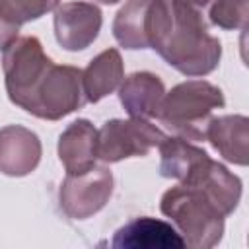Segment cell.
Here are the masks:
<instances>
[{"label": "cell", "instance_id": "1", "mask_svg": "<svg viewBox=\"0 0 249 249\" xmlns=\"http://www.w3.org/2000/svg\"><path fill=\"white\" fill-rule=\"evenodd\" d=\"M8 97L14 105L45 121H60L84 107L82 70L54 64L33 35L16 37L2 51Z\"/></svg>", "mask_w": 249, "mask_h": 249}, {"label": "cell", "instance_id": "2", "mask_svg": "<svg viewBox=\"0 0 249 249\" xmlns=\"http://www.w3.org/2000/svg\"><path fill=\"white\" fill-rule=\"evenodd\" d=\"M150 49L191 78L210 74L222 58L220 39L208 33L183 0H158Z\"/></svg>", "mask_w": 249, "mask_h": 249}, {"label": "cell", "instance_id": "3", "mask_svg": "<svg viewBox=\"0 0 249 249\" xmlns=\"http://www.w3.org/2000/svg\"><path fill=\"white\" fill-rule=\"evenodd\" d=\"M160 210L179 228L185 245L210 249L224 237L226 214L198 185L179 183L171 187L161 195Z\"/></svg>", "mask_w": 249, "mask_h": 249}, {"label": "cell", "instance_id": "4", "mask_svg": "<svg viewBox=\"0 0 249 249\" xmlns=\"http://www.w3.org/2000/svg\"><path fill=\"white\" fill-rule=\"evenodd\" d=\"M224 105L226 99L218 86L206 80H187L165 91L156 119L175 136L198 142L204 140L212 111Z\"/></svg>", "mask_w": 249, "mask_h": 249}, {"label": "cell", "instance_id": "5", "mask_svg": "<svg viewBox=\"0 0 249 249\" xmlns=\"http://www.w3.org/2000/svg\"><path fill=\"white\" fill-rule=\"evenodd\" d=\"M163 138L165 132L148 119H111L97 130V160L117 163L126 158H142Z\"/></svg>", "mask_w": 249, "mask_h": 249}, {"label": "cell", "instance_id": "6", "mask_svg": "<svg viewBox=\"0 0 249 249\" xmlns=\"http://www.w3.org/2000/svg\"><path fill=\"white\" fill-rule=\"evenodd\" d=\"M113 195V173L93 165L84 173H66L58 189L60 210L70 220H88L97 214Z\"/></svg>", "mask_w": 249, "mask_h": 249}, {"label": "cell", "instance_id": "7", "mask_svg": "<svg viewBox=\"0 0 249 249\" xmlns=\"http://www.w3.org/2000/svg\"><path fill=\"white\" fill-rule=\"evenodd\" d=\"M103 14L89 2H66L54 10V37L66 51H84L99 35Z\"/></svg>", "mask_w": 249, "mask_h": 249}, {"label": "cell", "instance_id": "8", "mask_svg": "<svg viewBox=\"0 0 249 249\" xmlns=\"http://www.w3.org/2000/svg\"><path fill=\"white\" fill-rule=\"evenodd\" d=\"M41 154V140L33 130L21 124L0 128V173L8 177H25L35 171Z\"/></svg>", "mask_w": 249, "mask_h": 249}, {"label": "cell", "instance_id": "9", "mask_svg": "<svg viewBox=\"0 0 249 249\" xmlns=\"http://www.w3.org/2000/svg\"><path fill=\"white\" fill-rule=\"evenodd\" d=\"M113 249H179L185 247L181 233L167 222L140 216L121 226L113 239Z\"/></svg>", "mask_w": 249, "mask_h": 249}, {"label": "cell", "instance_id": "10", "mask_svg": "<svg viewBox=\"0 0 249 249\" xmlns=\"http://www.w3.org/2000/svg\"><path fill=\"white\" fill-rule=\"evenodd\" d=\"M156 21V0H126L113 19V37L123 49H150Z\"/></svg>", "mask_w": 249, "mask_h": 249}, {"label": "cell", "instance_id": "11", "mask_svg": "<svg viewBox=\"0 0 249 249\" xmlns=\"http://www.w3.org/2000/svg\"><path fill=\"white\" fill-rule=\"evenodd\" d=\"M204 140L230 163L247 165L249 154V119L245 115H222L212 117L206 124Z\"/></svg>", "mask_w": 249, "mask_h": 249}, {"label": "cell", "instance_id": "12", "mask_svg": "<svg viewBox=\"0 0 249 249\" xmlns=\"http://www.w3.org/2000/svg\"><path fill=\"white\" fill-rule=\"evenodd\" d=\"M58 160L66 173H84L97 160V128L88 119L70 123L58 136Z\"/></svg>", "mask_w": 249, "mask_h": 249}, {"label": "cell", "instance_id": "13", "mask_svg": "<svg viewBox=\"0 0 249 249\" xmlns=\"http://www.w3.org/2000/svg\"><path fill=\"white\" fill-rule=\"evenodd\" d=\"M163 95L165 86L161 78L152 72H134L123 78L119 86L121 105L130 117L136 119H156Z\"/></svg>", "mask_w": 249, "mask_h": 249}, {"label": "cell", "instance_id": "14", "mask_svg": "<svg viewBox=\"0 0 249 249\" xmlns=\"http://www.w3.org/2000/svg\"><path fill=\"white\" fill-rule=\"evenodd\" d=\"M124 78V66L117 49H105L82 70V84L88 103H97L113 93Z\"/></svg>", "mask_w": 249, "mask_h": 249}, {"label": "cell", "instance_id": "15", "mask_svg": "<svg viewBox=\"0 0 249 249\" xmlns=\"http://www.w3.org/2000/svg\"><path fill=\"white\" fill-rule=\"evenodd\" d=\"M160 148V175L183 181L208 154L181 136H165Z\"/></svg>", "mask_w": 249, "mask_h": 249}, {"label": "cell", "instance_id": "16", "mask_svg": "<svg viewBox=\"0 0 249 249\" xmlns=\"http://www.w3.org/2000/svg\"><path fill=\"white\" fill-rule=\"evenodd\" d=\"M204 27L226 31L243 29L249 16V0H183Z\"/></svg>", "mask_w": 249, "mask_h": 249}, {"label": "cell", "instance_id": "17", "mask_svg": "<svg viewBox=\"0 0 249 249\" xmlns=\"http://www.w3.org/2000/svg\"><path fill=\"white\" fill-rule=\"evenodd\" d=\"M58 2L60 0H0V14L10 23L21 27L23 23L56 10Z\"/></svg>", "mask_w": 249, "mask_h": 249}, {"label": "cell", "instance_id": "18", "mask_svg": "<svg viewBox=\"0 0 249 249\" xmlns=\"http://www.w3.org/2000/svg\"><path fill=\"white\" fill-rule=\"evenodd\" d=\"M18 31H19V27L14 25V23H10V21L0 14V51H4V49L18 37Z\"/></svg>", "mask_w": 249, "mask_h": 249}, {"label": "cell", "instance_id": "19", "mask_svg": "<svg viewBox=\"0 0 249 249\" xmlns=\"http://www.w3.org/2000/svg\"><path fill=\"white\" fill-rule=\"evenodd\" d=\"M95 2H101V4H117V2H121V0H95Z\"/></svg>", "mask_w": 249, "mask_h": 249}]
</instances>
